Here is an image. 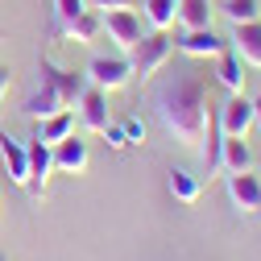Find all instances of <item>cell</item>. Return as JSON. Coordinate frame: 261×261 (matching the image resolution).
<instances>
[{
    "label": "cell",
    "mask_w": 261,
    "mask_h": 261,
    "mask_svg": "<svg viewBox=\"0 0 261 261\" xmlns=\"http://www.w3.org/2000/svg\"><path fill=\"white\" fill-rule=\"evenodd\" d=\"M257 212H261V207H257Z\"/></svg>",
    "instance_id": "f1b7e54d"
},
{
    "label": "cell",
    "mask_w": 261,
    "mask_h": 261,
    "mask_svg": "<svg viewBox=\"0 0 261 261\" xmlns=\"http://www.w3.org/2000/svg\"><path fill=\"white\" fill-rule=\"evenodd\" d=\"M38 75H42L38 91L21 104V112H25L29 120H46V116H54V112H62V108H75L79 95H83V87H87V75H83V71L58 67L50 54H42Z\"/></svg>",
    "instance_id": "7a4b0ae2"
},
{
    "label": "cell",
    "mask_w": 261,
    "mask_h": 261,
    "mask_svg": "<svg viewBox=\"0 0 261 261\" xmlns=\"http://www.w3.org/2000/svg\"><path fill=\"white\" fill-rule=\"evenodd\" d=\"M71 133H75V112H71V108H62V112L38 120V133H34V137H42L46 145H58V141H67Z\"/></svg>",
    "instance_id": "2e32d148"
},
{
    "label": "cell",
    "mask_w": 261,
    "mask_h": 261,
    "mask_svg": "<svg viewBox=\"0 0 261 261\" xmlns=\"http://www.w3.org/2000/svg\"><path fill=\"white\" fill-rule=\"evenodd\" d=\"M253 170V149L245 137H224V174H245Z\"/></svg>",
    "instance_id": "ac0fdd59"
},
{
    "label": "cell",
    "mask_w": 261,
    "mask_h": 261,
    "mask_svg": "<svg viewBox=\"0 0 261 261\" xmlns=\"http://www.w3.org/2000/svg\"><path fill=\"white\" fill-rule=\"evenodd\" d=\"M128 54H133V58H128V62H133V75L145 83V79H153V75L170 62V54H174V38L166 34V29H153V34H145Z\"/></svg>",
    "instance_id": "3957f363"
},
{
    "label": "cell",
    "mask_w": 261,
    "mask_h": 261,
    "mask_svg": "<svg viewBox=\"0 0 261 261\" xmlns=\"http://www.w3.org/2000/svg\"><path fill=\"white\" fill-rule=\"evenodd\" d=\"M216 79L232 91V95L245 91V62H241V54H237L232 46H224V50L216 54Z\"/></svg>",
    "instance_id": "5bb4252c"
},
{
    "label": "cell",
    "mask_w": 261,
    "mask_h": 261,
    "mask_svg": "<svg viewBox=\"0 0 261 261\" xmlns=\"http://www.w3.org/2000/svg\"><path fill=\"white\" fill-rule=\"evenodd\" d=\"M87 83L91 87H100V91H120L128 79H133V62H128L124 54H116V58H108V54H95L91 62H87Z\"/></svg>",
    "instance_id": "277c9868"
},
{
    "label": "cell",
    "mask_w": 261,
    "mask_h": 261,
    "mask_svg": "<svg viewBox=\"0 0 261 261\" xmlns=\"http://www.w3.org/2000/svg\"><path fill=\"white\" fill-rule=\"evenodd\" d=\"M170 195L178 203H195L199 199V178L187 174V170H170Z\"/></svg>",
    "instance_id": "7402d4cb"
},
{
    "label": "cell",
    "mask_w": 261,
    "mask_h": 261,
    "mask_svg": "<svg viewBox=\"0 0 261 261\" xmlns=\"http://www.w3.org/2000/svg\"><path fill=\"white\" fill-rule=\"evenodd\" d=\"M120 124H124V137H128V145H141V141H145V120H141V116H124Z\"/></svg>",
    "instance_id": "cb8c5ba5"
},
{
    "label": "cell",
    "mask_w": 261,
    "mask_h": 261,
    "mask_svg": "<svg viewBox=\"0 0 261 261\" xmlns=\"http://www.w3.org/2000/svg\"><path fill=\"white\" fill-rule=\"evenodd\" d=\"M87 9V0H54V34H67V25Z\"/></svg>",
    "instance_id": "603a6c76"
},
{
    "label": "cell",
    "mask_w": 261,
    "mask_h": 261,
    "mask_svg": "<svg viewBox=\"0 0 261 261\" xmlns=\"http://www.w3.org/2000/svg\"><path fill=\"white\" fill-rule=\"evenodd\" d=\"M228 199L237 212H257L261 207V178L257 174H228Z\"/></svg>",
    "instance_id": "7c38bea8"
},
{
    "label": "cell",
    "mask_w": 261,
    "mask_h": 261,
    "mask_svg": "<svg viewBox=\"0 0 261 261\" xmlns=\"http://www.w3.org/2000/svg\"><path fill=\"white\" fill-rule=\"evenodd\" d=\"M100 34H104V13H100V9H83V13L67 25V38H75V42H83V46L95 42Z\"/></svg>",
    "instance_id": "e0dca14e"
},
{
    "label": "cell",
    "mask_w": 261,
    "mask_h": 261,
    "mask_svg": "<svg viewBox=\"0 0 261 261\" xmlns=\"http://www.w3.org/2000/svg\"><path fill=\"white\" fill-rule=\"evenodd\" d=\"M79 116H83V128H91V133L104 137V128L112 124V116H108V91L87 83L83 95H79Z\"/></svg>",
    "instance_id": "52a82bcc"
},
{
    "label": "cell",
    "mask_w": 261,
    "mask_h": 261,
    "mask_svg": "<svg viewBox=\"0 0 261 261\" xmlns=\"http://www.w3.org/2000/svg\"><path fill=\"white\" fill-rule=\"evenodd\" d=\"M187 58H216L228 42L220 38V34H212V29H182V38L174 42Z\"/></svg>",
    "instance_id": "8fae6325"
},
{
    "label": "cell",
    "mask_w": 261,
    "mask_h": 261,
    "mask_svg": "<svg viewBox=\"0 0 261 261\" xmlns=\"http://www.w3.org/2000/svg\"><path fill=\"white\" fill-rule=\"evenodd\" d=\"M253 124L261 128V95H257V100H253Z\"/></svg>",
    "instance_id": "83f0119b"
},
{
    "label": "cell",
    "mask_w": 261,
    "mask_h": 261,
    "mask_svg": "<svg viewBox=\"0 0 261 261\" xmlns=\"http://www.w3.org/2000/svg\"><path fill=\"white\" fill-rule=\"evenodd\" d=\"M232 50L245 58V62H253V67H261V21H253V25H232Z\"/></svg>",
    "instance_id": "9a60e30c"
},
{
    "label": "cell",
    "mask_w": 261,
    "mask_h": 261,
    "mask_svg": "<svg viewBox=\"0 0 261 261\" xmlns=\"http://www.w3.org/2000/svg\"><path fill=\"white\" fill-rule=\"evenodd\" d=\"M232 25H253V21H261V5L257 0H224V9H220Z\"/></svg>",
    "instance_id": "44dd1931"
},
{
    "label": "cell",
    "mask_w": 261,
    "mask_h": 261,
    "mask_svg": "<svg viewBox=\"0 0 261 261\" xmlns=\"http://www.w3.org/2000/svg\"><path fill=\"white\" fill-rule=\"evenodd\" d=\"M199 153H203V174H207V178L224 174V128H220L216 116H207V128H203Z\"/></svg>",
    "instance_id": "30bf717a"
},
{
    "label": "cell",
    "mask_w": 261,
    "mask_h": 261,
    "mask_svg": "<svg viewBox=\"0 0 261 261\" xmlns=\"http://www.w3.org/2000/svg\"><path fill=\"white\" fill-rule=\"evenodd\" d=\"M0 162H5V170H9V178H13L17 187L29 182V149H25L21 141H13L5 128H0Z\"/></svg>",
    "instance_id": "4fadbf2b"
},
{
    "label": "cell",
    "mask_w": 261,
    "mask_h": 261,
    "mask_svg": "<svg viewBox=\"0 0 261 261\" xmlns=\"http://www.w3.org/2000/svg\"><path fill=\"white\" fill-rule=\"evenodd\" d=\"M104 137H108V145H112V149H124V145H128L124 124H108V128H104Z\"/></svg>",
    "instance_id": "484cf974"
},
{
    "label": "cell",
    "mask_w": 261,
    "mask_h": 261,
    "mask_svg": "<svg viewBox=\"0 0 261 261\" xmlns=\"http://www.w3.org/2000/svg\"><path fill=\"white\" fill-rule=\"evenodd\" d=\"M178 17V0H145V21L153 29H170Z\"/></svg>",
    "instance_id": "ffe728a7"
},
{
    "label": "cell",
    "mask_w": 261,
    "mask_h": 261,
    "mask_svg": "<svg viewBox=\"0 0 261 261\" xmlns=\"http://www.w3.org/2000/svg\"><path fill=\"white\" fill-rule=\"evenodd\" d=\"M9 87H13V79H9V67H0V104L9 100Z\"/></svg>",
    "instance_id": "4316f807"
},
{
    "label": "cell",
    "mask_w": 261,
    "mask_h": 261,
    "mask_svg": "<svg viewBox=\"0 0 261 261\" xmlns=\"http://www.w3.org/2000/svg\"><path fill=\"white\" fill-rule=\"evenodd\" d=\"M104 29H108V38L120 46V54H128V50L145 38V21H141L133 9H112V13H104Z\"/></svg>",
    "instance_id": "5b68a950"
},
{
    "label": "cell",
    "mask_w": 261,
    "mask_h": 261,
    "mask_svg": "<svg viewBox=\"0 0 261 261\" xmlns=\"http://www.w3.org/2000/svg\"><path fill=\"white\" fill-rule=\"evenodd\" d=\"M212 0H178V21L182 29H212Z\"/></svg>",
    "instance_id": "d6986e66"
},
{
    "label": "cell",
    "mask_w": 261,
    "mask_h": 261,
    "mask_svg": "<svg viewBox=\"0 0 261 261\" xmlns=\"http://www.w3.org/2000/svg\"><path fill=\"white\" fill-rule=\"evenodd\" d=\"M54 149V170H62V174H83L87 170V162H91V153H87V141L83 137H67V141H58V145H50Z\"/></svg>",
    "instance_id": "9c48e42d"
},
{
    "label": "cell",
    "mask_w": 261,
    "mask_h": 261,
    "mask_svg": "<svg viewBox=\"0 0 261 261\" xmlns=\"http://www.w3.org/2000/svg\"><path fill=\"white\" fill-rule=\"evenodd\" d=\"M137 0H87V9H100V13H112V9H133Z\"/></svg>",
    "instance_id": "d4e9b609"
},
{
    "label": "cell",
    "mask_w": 261,
    "mask_h": 261,
    "mask_svg": "<svg viewBox=\"0 0 261 261\" xmlns=\"http://www.w3.org/2000/svg\"><path fill=\"white\" fill-rule=\"evenodd\" d=\"M29 149V195H34V199H46V182H50V174H54V149L42 141V137H34L25 145Z\"/></svg>",
    "instance_id": "8992f818"
},
{
    "label": "cell",
    "mask_w": 261,
    "mask_h": 261,
    "mask_svg": "<svg viewBox=\"0 0 261 261\" xmlns=\"http://www.w3.org/2000/svg\"><path fill=\"white\" fill-rule=\"evenodd\" d=\"M149 108L178 145H199L203 141V128H207V116H212L203 75H195V71L162 75L149 87Z\"/></svg>",
    "instance_id": "6da1fadb"
},
{
    "label": "cell",
    "mask_w": 261,
    "mask_h": 261,
    "mask_svg": "<svg viewBox=\"0 0 261 261\" xmlns=\"http://www.w3.org/2000/svg\"><path fill=\"white\" fill-rule=\"evenodd\" d=\"M220 128H224V137H245L249 128H253V100H245V95H232L224 108H220Z\"/></svg>",
    "instance_id": "ba28073f"
}]
</instances>
